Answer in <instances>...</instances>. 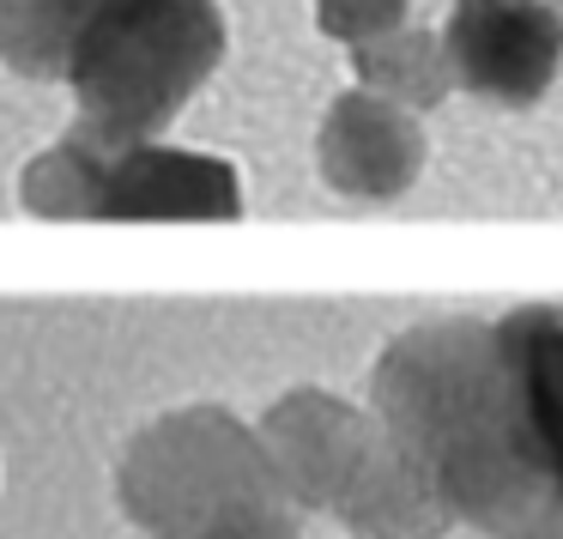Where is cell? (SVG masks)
<instances>
[{
	"mask_svg": "<svg viewBox=\"0 0 563 539\" xmlns=\"http://www.w3.org/2000/svg\"><path fill=\"white\" fill-rule=\"evenodd\" d=\"M376 406L388 449L454 515L563 539V309L406 333L376 370Z\"/></svg>",
	"mask_w": 563,
	"mask_h": 539,
	"instance_id": "cell-1",
	"label": "cell"
},
{
	"mask_svg": "<svg viewBox=\"0 0 563 539\" xmlns=\"http://www.w3.org/2000/svg\"><path fill=\"white\" fill-rule=\"evenodd\" d=\"M224 62L219 0H103L67 43L62 86L110 146L158 140Z\"/></svg>",
	"mask_w": 563,
	"mask_h": 539,
	"instance_id": "cell-2",
	"label": "cell"
},
{
	"mask_svg": "<svg viewBox=\"0 0 563 539\" xmlns=\"http://www.w3.org/2000/svg\"><path fill=\"white\" fill-rule=\"evenodd\" d=\"M122 497L158 539H285L279 466L219 413L152 425L128 454Z\"/></svg>",
	"mask_w": 563,
	"mask_h": 539,
	"instance_id": "cell-3",
	"label": "cell"
},
{
	"mask_svg": "<svg viewBox=\"0 0 563 539\" xmlns=\"http://www.w3.org/2000/svg\"><path fill=\"white\" fill-rule=\"evenodd\" d=\"M43 219H236V170L207 152H176L158 140L110 146L86 128L62 134L19 183Z\"/></svg>",
	"mask_w": 563,
	"mask_h": 539,
	"instance_id": "cell-4",
	"label": "cell"
},
{
	"mask_svg": "<svg viewBox=\"0 0 563 539\" xmlns=\"http://www.w3.org/2000/svg\"><path fill=\"white\" fill-rule=\"evenodd\" d=\"M454 79L490 103H533L563 62V19L545 0H461L442 31Z\"/></svg>",
	"mask_w": 563,
	"mask_h": 539,
	"instance_id": "cell-5",
	"label": "cell"
},
{
	"mask_svg": "<svg viewBox=\"0 0 563 539\" xmlns=\"http://www.w3.org/2000/svg\"><path fill=\"white\" fill-rule=\"evenodd\" d=\"M321 170L345 195H394L418 170V128L394 103L352 91L321 128Z\"/></svg>",
	"mask_w": 563,
	"mask_h": 539,
	"instance_id": "cell-6",
	"label": "cell"
},
{
	"mask_svg": "<svg viewBox=\"0 0 563 539\" xmlns=\"http://www.w3.org/2000/svg\"><path fill=\"white\" fill-rule=\"evenodd\" d=\"M103 0H0V62L25 79H62L67 43Z\"/></svg>",
	"mask_w": 563,
	"mask_h": 539,
	"instance_id": "cell-7",
	"label": "cell"
},
{
	"mask_svg": "<svg viewBox=\"0 0 563 539\" xmlns=\"http://www.w3.org/2000/svg\"><path fill=\"white\" fill-rule=\"evenodd\" d=\"M406 0H321V31L340 43H376L400 25Z\"/></svg>",
	"mask_w": 563,
	"mask_h": 539,
	"instance_id": "cell-8",
	"label": "cell"
}]
</instances>
